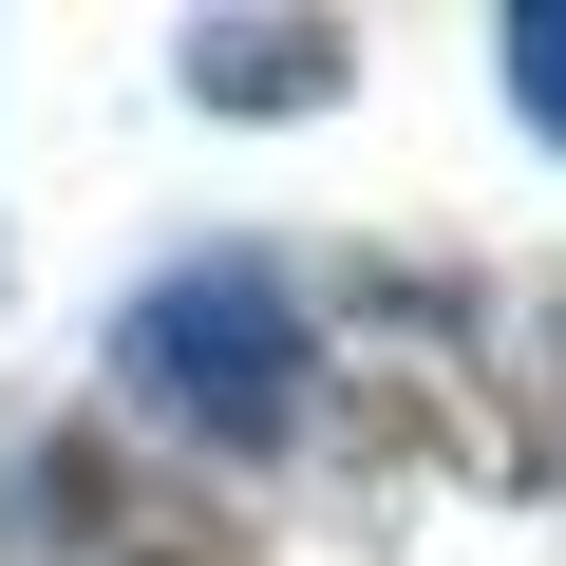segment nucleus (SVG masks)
<instances>
[{
	"label": "nucleus",
	"mask_w": 566,
	"mask_h": 566,
	"mask_svg": "<svg viewBox=\"0 0 566 566\" xmlns=\"http://www.w3.org/2000/svg\"><path fill=\"white\" fill-rule=\"evenodd\" d=\"M95 378H114L133 434L264 472V453H303V416H322V303H303L283 245H189V264H151L114 303Z\"/></svg>",
	"instance_id": "nucleus-1"
},
{
	"label": "nucleus",
	"mask_w": 566,
	"mask_h": 566,
	"mask_svg": "<svg viewBox=\"0 0 566 566\" xmlns=\"http://www.w3.org/2000/svg\"><path fill=\"white\" fill-rule=\"evenodd\" d=\"M340 76H359L340 20H189V95L208 114H322Z\"/></svg>",
	"instance_id": "nucleus-2"
},
{
	"label": "nucleus",
	"mask_w": 566,
	"mask_h": 566,
	"mask_svg": "<svg viewBox=\"0 0 566 566\" xmlns=\"http://www.w3.org/2000/svg\"><path fill=\"white\" fill-rule=\"evenodd\" d=\"M491 57H510V114H528V151H566V0H510V20H491Z\"/></svg>",
	"instance_id": "nucleus-3"
},
{
	"label": "nucleus",
	"mask_w": 566,
	"mask_h": 566,
	"mask_svg": "<svg viewBox=\"0 0 566 566\" xmlns=\"http://www.w3.org/2000/svg\"><path fill=\"white\" fill-rule=\"evenodd\" d=\"M528 472L566 491V283L528 303Z\"/></svg>",
	"instance_id": "nucleus-4"
}]
</instances>
